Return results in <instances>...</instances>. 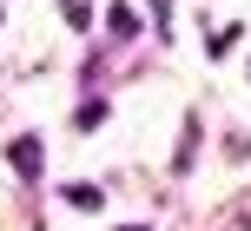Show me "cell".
Returning a JSON list of instances; mask_svg holds the SVG:
<instances>
[{"label":"cell","mask_w":251,"mask_h":231,"mask_svg":"<svg viewBox=\"0 0 251 231\" xmlns=\"http://www.w3.org/2000/svg\"><path fill=\"white\" fill-rule=\"evenodd\" d=\"M7 165L20 172V179H40V139H33V132H26V139H13V145H7Z\"/></svg>","instance_id":"cell-1"},{"label":"cell","mask_w":251,"mask_h":231,"mask_svg":"<svg viewBox=\"0 0 251 231\" xmlns=\"http://www.w3.org/2000/svg\"><path fill=\"white\" fill-rule=\"evenodd\" d=\"M106 13H113V33H139V13H132V0H113Z\"/></svg>","instance_id":"cell-2"},{"label":"cell","mask_w":251,"mask_h":231,"mask_svg":"<svg viewBox=\"0 0 251 231\" xmlns=\"http://www.w3.org/2000/svg\"><path fill=\"white\" fill-rule=\"evenodd\" d=\"M73 126H79V132H100V126H106V106H100V99H86V106H79V119H73Z\"/></svg>","instance_id":"cell-3"},{"label":"cell","mask_w":251,"mask_h":231,"mask_svg":"<svg viewBox=\"0 0 251 231\" xmlns=\"http://www.w3.org/2000/svg\"><path fill=\"white\" fill-rule=\"evenodd\" d=\"M66 205H79V211H93V205H100V185H66Z\"/></svg>","instance_id":"cell-4"},{"label":"cell","mask_w":251,"mask_h":231,"mask_svg":"<svg viewBox=\"0 0 251 231\" xmlns=\"http://www.w3.org/2000/svg\"><path fill=\"white\" fill-rule=\"evenodd\" d=\"M119 231H146V225H119Z\"/></svg>","instance_id":"cell-5"}]
</instances>
